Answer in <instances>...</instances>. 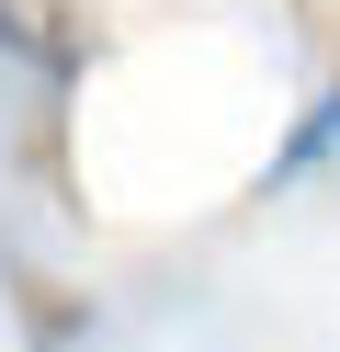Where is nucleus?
<instances>
[{"label": "nucleus", "instance_id": "f257e3e1", "mask_svg": "<svg viewBox=\"0 0 340 352\" xmlns=\"http://www.w3.org/2000/svg\"><path fill=\"white\" fill-rule=\"evenodd\" d=\"M0 57H12V69H34L45 91H80L91 34H80V12H68V0H0Z\"/></svg>", "mask_w": 340, "mask_h": 352}, {"label": "nucleus", "instance_id": "f03ea898", "mask_svg": "<svg viewBox=\"0 0 340 352\" xmlns=\"http://www.w3.org/2000/svg\"><path fill=\"white\" fill-rule=\"evenodd\" d=\"M317 114H329V148H340V91H329V102H317Z\"/></svg>", "mask_w": 340, "mask_h": 352}]
</instances>
